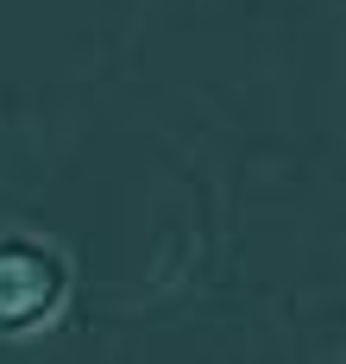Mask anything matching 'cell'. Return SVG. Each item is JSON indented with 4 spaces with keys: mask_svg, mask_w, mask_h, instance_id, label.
Segmentation results:
<instances>
[{
    "mask_svg": "<svg viewBox=\"0 0 346 364\" xmlns=\"http://www.w3.org/2000/svg\"><path fill=\"white\" fill-rule=\"evenodd\" d=\"M63 270L38 245H0V327H32L44 308H57Z\"/></svg>",
    "mask_w": 346,
    "mask_h": 364,
    "instance_id": "obj_1",
    "label": "cell"
}]
</instances>
